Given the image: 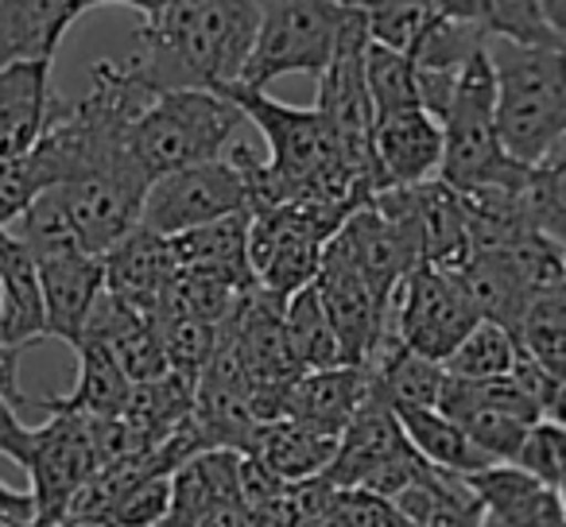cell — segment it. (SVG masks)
<instances>
[{
  "label": "cell",
  "instance_id": "1",
  "mask_svg": "<svg viewBox=\"0 0 566 527\" xmlns=\"http://www.w3.org/2000/svg\"><path fill=\"white\" fill-rule=\"evenodd\" d=\"M140 28L125 66L151 94L237 86L252 55L260 4L252 0H133Z\"/></svg>",
  "mask_w": 566,
  "mask_h": 527
},
{
  "label": "cell",
  "instance_id": "2",
  "mask_svg": "<svg viewBox=\"0 0 566 527\" xmlns=\"http://www.w3.org/2000/svg\"><path fill=\"white\" fill-rule=\"evenodd\" d=\"M496 133L516 164L539 167L566 140V51L489 40Z\"/></svg>",
  "mask_w": 566,
  "mask_h": 527
},
{
  "label": "cell",
  "instance_id": "3",
  "mask_svg": "<svg viewBox=\"0 0 566 527\" xmlns=\"http://www.w3.org/2000/svg\"><path fill=\"white\" fill-rule=\"evenodd\" d=\"M442 136H447V156L439 179L447 187H454L458 194H481V190L524 194L532 167L516 164L496 133V74L489 63V43L465 63L458 94L442 117Z\"/></svg>",
  "mask_w": 566,
  "mask_h": 527
},
{
  "label": "cell",
  "instance_id": "4",
  "mask_svg": "<svg viewBox=\"0 0 566 527\" xmlns=\"http://www.w3.org/2000/svg\"><path fill=\"white\" fill-rule=\"evenodd\" d=\"M244 113L213 89L159 94L133 128V156L151 182L190 167L218 164L241 133Z\"/></svg>",
  "mask_w": 566,
  "mask_h": 527
},
{
  "label": "cell",
  "instance_id": "5",
  "mask_svg": "<svg viewBox=\"0 0 566 527\" xmlns=\"http://www.w3.org/2000/svg\"><path fill=\"white\" fill-rule=\"evenodd\" d=\"M349 20V4L334 0H275L260 4V28L252 55L244 63L241 86L264 94L268 82L283 74H311L323 78L338 55L342 28Z\"/></svg>",
  "mask_w": 566,
  "mask_h": 527
},
{
  "label": "cell",
  "instance_id": "6",
  "mask_svg": "<svg viewBox=\"0 0 566 527\" xmlns=\"http://www.w3.org/2000/svg\"><path fill=\"white\" fill-rule=\"evenodd\" d=\"M481 326V310L473 307L465 284L454 272L442 268H416L392 299L388 330L434 365H447L454 349Z\"/></svg>",
  "mask_w": 566,
  "mask_h": 527
},
{
  "label": "cell",
  "instance_id": "7",
  "mask_svg": "<svg viewBox=\"0 0 566 527\" xmlns=\"http://www.w3.org/2000/svg\"><path fill=\"white\" fill-rule=\"evenodd\" d=\"M241 213H249L244 179L229 159H218V164L190 167V171H175L151 182L148 198H144L140 225L171 241V236H182L190 229L241 218Z\"/></svg>",
  "mask_w": 566,
  "mask_h": 527
},
{
  "label": "cell",
  "instance_id": "8",
  "mask_svg": "<svg viewBox=\"0 0 566 527\" xmlns=\"http://www.w3.org/2000/svg\"><path fill=\"white\" fill-rule=\"evenodd\" d=\"M102 470L94 446V426L82 415H48L43 426H32V496L40 508V527H55L66 519L71 504L86 493V485Z\"/></svg>",
  "mask_w": 566,
  "mask_h": 527
},
{
  "label": "cell",
  "instance_id": "9",
  "mask_svg": "<svg viewBox=\"0 0 566 527\" xmlns=\"http://www.w3.org/2000/svg\"><path fill=\"white\" fill-rule=\"evenodd\" d=\"M315 287H318V299H323L326 318H331L334 334H338V341H342L346 365L365 369L369 357L377 354V346L385 341L392 307L365 284L361 272H357L334 244H326L323 272H318Z\"/></svg>",
  "mask_w": 566,
  "mask_h": 527
},
{
  "label": "cell",
  "instance_id": "10",
  "mask_svg": "<svg viewBox=\"0 0 566 527\" xmlns=\"http://www.w3.org/2000/svg\"><path fill=\"white\" fill-rule=\"evenodd\" d=\"M148 187L151 182L144 175H90L71 187H59V198H63L86 252L105 256L133 229H140Z\"/></svg>",
  "mask_w": 566,
  "mask_h": 527
},
{
  "label": "cell",
  "instance_id": "11",
  "mask_svg": "<svg viewBox=\"0 0 566 527\" xmlns=\"http://www.w3.org/2000/svg\"><path fill=\"white\" fill-rule=\"evenodd\" d=\"M102 260H105V292L148 318L164 307L167 292H171L175 276H179L171 256V241L156 236L144 225L133 229Z\"/></svg>",
  "mask_w": 566,
  "mask_h": 527
},
{
  "label": "cell",
  "instance_id": "12",
  "mask_svg": "<svg viewBox=\"0 0 566 527\" xmlns=\"http://www.w3.org/2000/svg\"><path fill=\"white\" fill-rule=\"evenodd\" d=\"M373 151H377L380 175L388 190L423 187L442 175V156H447V136L442 125L427 109L396 113L373 125Z\"/></svg>",
  "mask_w": 566,
  "mask_h": 527
},
{
  "label": "cell",
  "instance_id": "13",
  "mask_svg": "<svg viewBox=\"0 0 566 527\" xmlns=\"http://www.w3.org/2000/svg\"><path fill=\"white\" fill-rule=\"evenodd\" d=\"M403 454H411V442H408V434H403L396 411L369 396V403L357 411V419L338 439V454H334L331 470H326L323 477L331 481L338 493H346V488H365L380 470L400 462Z\"/></svg>",
  "mask_w": 566,
  "mask_h": 527
},
{
  "label": "cell",
  "instance_id": "14",
  "mask_svg": "<svg viewBox=\"0 0 566 527\" xmlns=\"http://www.w3.org/2000/svg\"><path fill=\"white\" fill-rule=\"evenodd\" d=\"M51 66L55 63H20L0 71V164L28 159L48 136L55 120Z\"/></svg>",
  "mask_w": 566,
  "mask_h": 527
},
{
  "label": "cell",
  "instance_id": "15",
  "mask_svg": "<svg viewBox=\"0 0 566 527\" xmlns=\"http://www.w3.org/2000/svg\"><path fill=\"white\" fill-rule=\"evenodd\" d=\"M97 9L94 0H0V71L55 63L63 35Z\"/></svg>",
  "mask_w": 566,
  "mask_h": 527
},
{
  "label": "cell",
  "instance_id": "16",
  "mask_svg": "<svg viewBox=\"0 0 566 527\" xmlns=\"http://www.w3.org/2000/svg\"><path fill=\"white\" fill-rule=\"evenodd\" d=\"M171 256L179 276L210 280V284L233 287V292L256 287L249 260V213L171 236Z\"/></svg>",
  "mask_w": 566,
  "mask_h": 527
},
{
  "label": "cell",
  "instance_id": "17",
  "mask_svg": "<svg viewBox=\"0 0 566 527\" xmlns=\"http://www.w3.org/2000/svg\"><path fill=\"white\" fill-rule=\"evenodd\" d=\"M43 310H48V338H63L78 349L86 338L90 315L105 295V260L78 252V256L40 264Z\"/></svg>",
  "mask_w": 566,
  "mask_h": 527
},
{
  "label": "cell",
  "instance_id": "18",
  "mask_svg": "<svg viewBox=\"0 0 566 527\" xmlns=\"http://www.w3.org/2000/svg\"><path fill=\"white\" fill-rule=\"evenodd\" d=\"M439 411L447 419H454L470 442L489 457L493 465H512L524 446L532 423H524L520 415H512L501 400H496L493 384H470V380H454L447 377L442 388Z\"/></svg>",
  "mask_w": 566,
  "mask_h": 527
},
{
  "label": "cell",
  "instance_id": "19",
  "mask_svg": "<svg viewBox=\"0 0 566 527\" xmlns=\"http://www.w3.org/2000/svg\"><path fill=\"white\" fill-rule=\"evenodd\" d=\"M40 338H48L40 264L17 236L0 229V346L24 354Z\"/></svg>",
  "mask_w": 566,
  "mask_h": 527
},
{
  "label": "cell",
  "instance_id": "20",
  "mask_svg": "<svg viewBox=\"0 0 566 527\" xmlns=\"http://www.w3.org/2000/svg\"><path fill=\"white\" fill-rule=\"evenodd\" d=\"M369 403V372L365 369H331V372H303L287 400V419L342 439L346 426L357 419V411Z\"/></svg>",
  "mask_w": 566,
  "mask_h": 527
},
{
  "label": "cell",
  "instance_id": "21",
  "mask_svg": "<svg viewBox=\"0 0 566 527\" xmlns=\"http://www.w3.org/2000/svg\"><path fill=\"white\" fill-rule=\"evenodd\" d=\"M465 481L485 504L489 519H501L512 527H566L563 496L516 465H489L485 473Z\"/></svg>",
  "mask_w": 566,
  "mask_h": 527
},
{
  "label": "cell",
  "instance_id": "22",
  "mask_svg": "<svg viewBox=\"0 0 566 527\" xmlns=\"http://www.w3.org/2000/svg\"><path fill=\"white\" fill-rule=\"evenodd\" d=\"M133 396V380L125 377L117 354L102 341H82L78 346V377L66 396H51L40 400L48 415H82V419H117L128 408Z\"/></svg>",
  "mask_w": 566,
  "mask_h": 527
},
{
  "label": "cell",
  "instance_id": "23",
  "mask_svg": "<svg viewBox=\"0 0 566 527\" xmlns=\"http://www.w3.org/2000/svg\"><path fill=\"white\" fill-rule=\"evenodd\" d=\"M365 372H369V396L388 408H439L447 388V369L411 354L392 330L369 357Z\"/></svg>",
  "mask_w": 566,
  "mask_h": 527
},
{
  "label": "cell",
  "instance_id": "24",
  "mask_svg": "<svg viewBox=\"0 0 566 527\" xmlns=\"http://www.w3.org/2000/svg\"><path fill=\"white\" fill-rule=\"evenodd\" d=\"M411 205H416L419 233H423V256L431 268L462 272L470 260V210L465 198L442 179L408 187Z\"/></svg>",
  "mask_w": 566,
  "mask_h": 527
},
{
  "label": "cell",
  "instance_id": "25",
  "mask_svg": "<svg viewBox=\"0 0 566 527\" xmlns=\"http://www.w3.org/2000/svg\"><path fill=\"white\" fill-rule=\"evenodd\" d=\"M334 454H338V439H326V434L311 431L295 419L260 423L256 439L249 446V457H256L283 485H303V481L323 477L331 470Z\"/></svg>",
  "mask_w": 566,
  "mask_h": 527
},
{
  "label": "cell",
  "instance_id": "26",
  "mask_svg": "<svg viewBox=\"0 0 566 527\" xmlns=\"http://www.w3.org/2000/svg\"><path fill=\"white\" fill-rule=\"evenodd\" d=\"M454 276L462 280L473 307L481 310V323H496L504 330L520 334V323H524L535 295L527 292L516 264L504 252H473L465 260V268L454 272Z\"/></svg>",
  "mask_w": 566,
  "mask_h": 527
},
{
  "label": "cell",
  "instance_id": "27",
  "mask_svg": "<svg viewBox=\"0 0 566 527\" xmlns=\"http://www.w3.org/2000/svg\"><path fill=\"white\" fill-rule=\"evenodd\" d=\"M392 411L400 419L403 434H408L411 450L427 465H434V470L454 473V477H478V473H485L493 465L473 446L470 434L454 419L442 415L439 408H392Z\"/></svg>",
  "mask_w": 566,
  "mask_h": 527
},
{
  "label": "cell",
  "instance_id": "28",
  "mask_svg": "<svg viewBox=\"0 0 566 527\" xmlns=\"http://www.w3.org/2000/svg\"><path fill=\"white\" fill-rule=\"evenodd\" d=\"M283 330H287V346H292V357L303 372L346 369V354H342V341H338V334H334L331 318H326L315 284L283 307ZM349 369H354V365H349Z\"/></svg>",
  "mask_w": 566,
  "mask_h": 527
},
{
  "label": "cell",
  "instance_id": "29",
  "mask_svg": "<svg viewBox=\"0 0 566 527\" xmlns=\"http://www.w3.org/2000/svg\"><path fill=\"white\" fill-rule=\"evenodd\" d=\"M4 233L17 236V241L35 256V264H48V260H63V256H78V252H86L82 236L74 233V221H71V213H66L59 190H48V194L35 198V202L28 205V210L20 213ZM90 256H94V252H90Z\"/></svg>",
  "mask_w": 566,
  "mask_h": 527
},
{
  "label": "cell",
  "instance_id": "30",
  "mask_svg": "<svg viewBox=\"0 0 566 527\" xmlns=\"http://www.w3.org/2000/svg\"><path fill=\"white\" fill-rule=\"evenodd\" d=\"M365 82H369L373 117L377 120L396 117V113L423 109L419 78H416V59L411 55L388 51L369 40V51H365Z\"/></svg>",
  "mask_w": 566,
  "mask_h": 527
},
{
  "label": "cell",
  "instance_id": "31",
  "mask_svg": "<svg viewBox=\"0 0 566 527\" xmlns=\"http://www.w3.org/2000/svg\"><path fill=\"white\" fill-rule=\"evenodd\" d=\"M520 357V338L496 323H481L462 346L454 349L442 369L454 380H470V384H489V380L512 377Z\"/></svg>",
  "mask_w": 566,
  "mask_h": 527
},
{
  "label": "cell",
  "instance_id": "32",
  "mask_svg": "<svg viewBox=\"0 0 566 527\" xmlns=\"http://www.w3.org/2000/svg\"><path fill=\"white\" fill-rule=\"evenodd\" d=\"M520 349L547 372L555 384H566V292L539 295L520 323Z\"/></svg>",
  "mask_w": 566,
  "mask_h": 527
},
{
  "label": "cell",
  "instance_id": "33",
  "mask_svg": "<svg viewBox=\"0 0 566 527\" xmlns=\"http://www.w3.org/2000/svg\"><path fill=\"white\" fill-rule=\"evenodd\" d=\"M369 40L400 55H416L423 35L431 32L439 4H423V0H385V4H361Z\"/></svg>",
  "mask_w": 566,
  "mask_h": 527
},
{
  "label": "cell",
  "instance_id": "34",
  "mask_svg": "<svg viewBox=\"0 0 566 527\" xmlns=\"http://www.w3.org/2000/svg\"><path fill=\"white\" fill-rule=\"evenodd\" d=\"M524 205L539 233L566 244V140L539 167H532L524 187Z\"/></svg>",
  "mask_w": 566,
  "mask_h": 527
},
{
  "label": "cell",
  "instance_id": "35",
  "mask_svg": "<svg viewBox=\"0 0 566 527\" xmlns=\"http://www.w3.org/2000/svg\"><path fill=\"white\" fill-rule=\"evenodd\" d=\"M516 470L532 473L535 481H543L547 488H563L566 481V431L551 419H539V423L527 431L524 446L516 454Z\"/></svg>",
  "mask_w": 566,
  "mask_h": 527
},
{
  "label": "cell",
  "instance_id": "36",
  "mask_svg": "<svg viewBox=\"0 0 566 527\" xmlns=\"http://www.w3.org/2000/svg\"><path fill=\"white\" fill-rule=\"evenodd\" d=\"M171 512V477L151 473L136 481L113 508V527H159Z\"/></svg>",
  "mask_w": 566,
  "mask_h": 527
},
{
  "label": "cell",
  "instance_id": "37",
  "mask_svg": "<svg viewBox=\"0 0 566 527\" xmlns=\"http://www.w3.org/2000/svg\"><path fill=\"white\" fill-rule=\"evenodd\" d=\"M0 454L24 465V470L28 457H32V426L20 423V408L4 396V388H0Z\"/></svg>",
  "mask_w": 566,
  "mask_h": 527
},
{
  "label": "cell",
  "instance_id": "38",
  "mask_svg": "<svg viewBox=\"0 0 566 527\" xmlns=\"http://www.w3.org/2000/svg\"><path fill=\"white\" fill-rule=\"evenodd\" d=\"M0 524L4 527H40V508L32 493H20L0 481Z\"/></svg>",
  "mask_w": 566,
  "mask_h": 527
},
{
  "label": "cell",
  "instance_id": "39",
  "mask_svg": "<svg viewBox=\"0 0 566 527\" xmlns=\"http://www.w3.org/2000/svg\"><path fill=\"white\" fill-rule=\"evenodd\" d=\"M198 527H252V516L244 504H221V508L206 512Z\"/></svg>",
  "mask_w": 566,
  "mask_h": 527
},
{
  "label": "cell",
  "instance_id": "40",
  "mask_svg": "<svg viewBox=\"0 0 566 527\" xmlns=\"http://www.w3.org/2000/svg\"><path fill=\"white\" fill-rule=\"evenodd\" d=\"M558 496H563V508H566V481H563V488H558Z\"/></svg>",
  "mask_w": 566,
  "mask_h": 527
},
{
  "label": "cell",
  "instance_id": "41",
  "mask_svg": "<svg viewBox=\"0 0 566 527\" xmlns=\"http://www.w3.org/2000/svg\"><path fill=\"white\" fill-rule=\"evenodd\" d=\"M0 527H4V524H0Z\"/></svg>",
  "mask_w": 566,
  "mask_h": 527
}]
</instances>
